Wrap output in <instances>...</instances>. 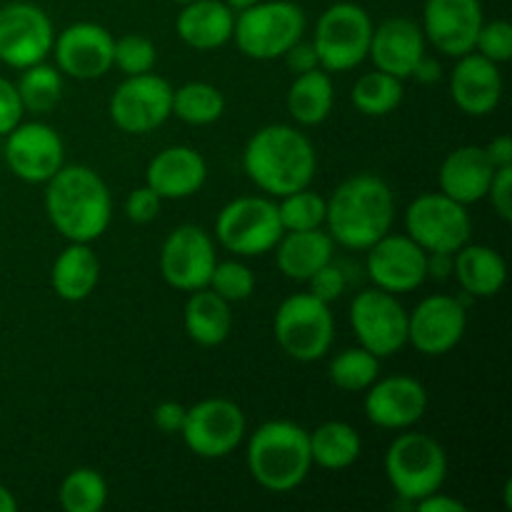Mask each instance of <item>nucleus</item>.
Here are the masks:
<instances>
[{"label": "nucleus", "mask_w": 512, "mask_h": 512, "mask_svg": "<svg viewBox=\"0 0 512 512\" xmlns=\"http://www.w3.org/2000/svg\"><path fill=\"white\" fill-rule=\"evenodd\" d=\"M55 28L40 5L8 3L0 8V60L15 70L43 63L53 53Z\"/></svg>", "instance_id": "obj_14"}, {"label": "nucleus", "mask_w": 512, "mask_h": 512, "mask_svg": "<svg viewBox=\"0 0 512 512\" xmlns=\"http://www.w3.org/2000/svg\"><path fill=\"white\" fill-rule=\"evenodd\" d=\"M185 413H188L185 405L175 403V400H165V403H160L158 408L153 410L155 428L165 435H180V430H183L185 425Z\"/></svg>", "instance_id": "obj_46"}, {"label": "nucleus", "mask_w": 512, "mask_h": 512, "mask_svg": "<svg viewBox=\"0 0 512 512\" xmlns=\"http://www.w3.org/2000/svg\"><path fill=\"white\" fill-rule=\"evenodd\" d=\"M485 23L480 0H425L423 35L425 43L448 58L473 53L480 25Z\"/></svg>", "instance_id": "obj_18"}, {"label": "nucleus", "mask_w": 512, "mask_h": 512, "mask_svg": "<svg viewBox=\"0 0 512 512\" xmlns=\"http://www.w3.org/2000/svg\"><path fill=\"white\" fill-rule=\"evenodd\" d=\"M100 283V260L90 243H68L50 270L53 293L65 303H83Z\"/></svg>", "instance_id": "obj_29"}, {"label": "nucleus", "mask_w": 512, "mask_h": 512, "mask_svg": "<svg viewBox=\"0 0 512 512\" xmlns=\"http://www.w3.org/2000/svg\"><path fill=\"white\" fill-rule=\"evenodd\" d=\"M283 235L278 203L270 195H243L223 205L215 220V238L228 253L260 258L278 245Z\"/></svg>", "instance_id": "obj_7"}, {"label": "nucleus", "mask_w": 512, "mask_h": 512, "mask_svg": "<svg viewBox=\"0 0 512 512\" xmlns=\"http://www.w3.org/2000/svg\"><path fill=\"white\" fill-rule=\"evenodd\" d=\"M243 170L255 188L270 198H283L310 188L318 155L308 135L293 125L273 123L250 135L243 150Z\"/></svg>", "instance_id": "obj_1"}, {"label": "nucleus", "mask_w": 512, "mask_h": 512, "mask_svg": "<svg viewBox=\"0 0 512 512\" xmlns=\"http://www.w3.org/2000/svg\"><path fill=\"white\" fill-rule=\"evenodd\" d=\"M453 273L468 298H495L508 280V265L495 248L465 243L453 253Z\"/></svg>", "instance_id": "obj_28"}, {"label": "nucleus", "mask_w": 512, "mask_h": 512, "mask_svg": "<svg viewBox=\"0 0 512 512\" xmlns=\"http://www.w3.org/2000/svg\"><path fill=\"white\" fill-rule=\"evenodd\" d=\"M335 103V88L333 78H330L328 70L315 68L308 73L295 75L293 85L288 88V113L293 115V120L305 128H313L328 120V115L333 113Z\"/></svg>", "instance_id": "obj_31"}, {"label": "nucleus", "mask_w": 512, "mask_h": 512, "mask_svg": "<svg viewBox=\"0 0 512 512\" xmlns=\"http://www.w3.org/2000/svg\"><path fill=\"white\" fill-rule=\"evenodd\" d=\"M275 263L278 270L290 280L308 283L313 273L333 260V238L328 230H288L280 235L275 245Z\"/></svg>", "instance_id": "obj_27"}, {"label": "nucleus", "mask_w": 512, "mask_h": 512, "mask_svg": "<svg viewBox=\"0 0 512 512\" xmlns=\"http://www.w3.org/2000/svg\"><path fill=\"white\" fill-rule=\"evenodd\" d=\"M255 3H258V0H225V5H228V8H233L235 13H240V10L250 8V5H255Z\"/></svg>", "instance_id": "obj_52"}, {"label": "nucleus", "mask_w": 512, "mask_h": 512, "mask_svg": "<svg viewBox=\"0 0 512 512\" xmlns=\"http://www.w3.org/2000/svg\"><path fill=\"white\" fill-rule=\"evenodd\" d=\"M45 213L68 243H95L113 220V198L93 168L63 165L45 183Z\"/></svg>", "instance_id": "obj_3"}, {"label": "nucleus", "mask_w": 512, "mask_h": 512, "mask_svg": "<svg viewBox=\"0 0 512 512\" xmlns=\"http://www.w3.org/2000/svg\"><path fill=\"white\" fill-rule=\"evenodd\" d=\"M23 113V100H20L15 83L0 78V138H5L23 120Z\"/></svg>", "instance_id": "obj_45"}, {"label": "nucleus", "mask_w": 512, "mask_h": 512, "mask_svg": "<svg viewBox=\"0 0 512 512\" xmlns=\"http://www.w3.org/2000/svg\"><path fill=\"white\" fill-rule=\"evenodd\" d=\"M385 478L398 498L413 508L420 498L443 488L448 478L445 448L428 433H403L385 453Z\"/></svg>", "instance_id": "obj_6"}, {"label": "nucleus", "mask_w": 512, "mask_h": 512, "mask_svg": "<svg viewBox=\"0 0 512 512\" xmlns=\"http://www.w3.org/2000/svg\"><path fill=\"white\" fill-rule=\"evenodd\" d=\"M373 20L358 3H333L315 23L313 45L320 68L328 73L353 70L368 58Z\"/></svg>", "instance_id": "obj_9"}, {"label": "nucleus", "mask_w": 512, "mask_h": 512, "mask_svg": "<svg viewBox=\"0 0 512 512\" xmlns=\"http://www.w3.org/2000/svg\"><path fill=\"white\" fill-rule=\"evenodd\" d=\"M485 198L490 200L495 213L500 215V220L510 223L512 220V165L505 168H495L493 180H490V188Z\"/></svg>", "instance_id": "obj_44"}, {"label": "nucleus", "mask_w": 512, "mask_h": 512, "mask_svg": "<svg viewBox=\"0 0 512 512\" xmlns=\"http://www.w3.org/2000/svg\"><path fill=\"white\" fill-rule=\"evenodd\" d=\"M15 88L28 113H50L63 98V73L53 65H45L43 60V63L23 68Z\"/></svg>", "instance_id": "obj_36"}, {"label": "nucleus", "mask_w": 512, "mask_h": 512, "mask_svg": "<svg viewBox=\"0 0 512 512\" xmlns=\"http://www.w3.org/2000/svg\"><path fill=\"white\" fill-rule=\"evenodd\" d=\"M173 115V85L153 70L128 75L110 98V118L123 133L145 135Z\"/></svg>", "instance_id": "obj_13"}, {"label": "nucleus", "mask_w": 512, "mask_h": 512, "mask_svg": "<svg viewBox=\"0 0 512 512\" xmlns=\"http://www.w3.org/2000/svg\"><path fill=\"white\" fill-rule=\"evenodd\" d=\"M280 225L283 233L288 230H315L325 225V198L315 190L303 188L283 195L278 203Z\"/></svg>", "instance_id": "obj_38"}, {"label": "nucleus", "mask_w": 512, "mask_h": 512, "mask_svg": "<svg viewBox=\"0 0 512 512\" xmlns=\"http://www.w3.org/2000/svg\"><path fill=\"white\" fill-rule=\"evenodd\" d=\"M215 263L213 238L200 225H180L160 248V275L170 288L183 293L208 288Z\"/></svg>", "instance_id": "obj_15"}, {"label": "nucleus", "mask_w": 512, "mask_h": 512, "mask_svg": "<svg viewBox=\"0 0 512 512\" xmlns=\"http://www.w3.org/2000/svg\"><path fill=\"white\" fill-rule=\"evenodd\" d=\"M468 310L453 295H428L408 313V343L428 358L450 353L463 340Z\"/></svg>", "instance_id": "obj_17"}, {"label": "nucleus", "mask_w": 512, "mask_h": 512, "mask_svg": "<svg viewBox=\"0 0 512 512\" xmlns=\"http://www.w3.org/2000/svg\"><path fill=\"white\" fill-rule=\"evenodd\" d=\"M283 60H285V63H288V68L293 70L295 75L308 73V70L320 68L318 53H315V45L313 43H305L303 38H300L298 43H295L293 48H290L288 53L283 55Z\"/></svg>", "instance_id": "obj_47"}, {"label": "nucleus", "mask_w": 512, "mask_h": 512, "mask_svg": "<svg viewBox=\"0 0 512 512\" xmlns=\"http://www.w3.org/2000/svg\"><path fill=\"white\" fill-rule=\"evenodd\" d=\"M245 413L228 398H205L188 408L180 430L185 448L203 460L228 458L245 438Z\"/></svg>", "instance_id": "obj_11"}, {"label": "nucleus", "mask_w": 512, "mask_h": 512, "mask_svg": "<svg viewBox=\"0 0 512 512\" xmlns=\"http://www.w3.org/2000/svg\"><path fill=\"white\" fill-rule=\"evenodd\" d=\"M328 378L335 388L345 393H365L380 378V358L365 350L363 345L345 348L330 360Z\"/></svg>", "instance_id": "obj_35"}, {"label": "nucleus", "mask_w": 512, "mask_h": 512, "mask_svg": "<svg viewBox=\"0 0 512 512\" xmlns=\"http://www.w3.org/2000/svg\"><path fill=\"white\" fill-rule=\"evenodd\" d=\"M368 275L385 293H410L428 280V253L410 235L388 233L368 248Z\"/></svg>", "instance_id": "obj_19"}, {"label": "nucleus", "mask_w": 512, "mask_h": 512, "mask_svg": "<svg viewBox=\"0 0 512 512\" xmlns=\"http://www.w3.org/2000/svg\"><path fill=\"white\" fill-rule=\"evenodd\" d=\"M60 508L65 512H100L108 503V483L93 468H75L60 483Z\"/></svg>", "instance_id": "obj_37"}, {"label": "nucleus", "mask_w": 512, "mask_h": 512, "mask_svg": "<svg viewBox=\"0 0 512 512\" xmlns=\"http://www.w3.org/2000/svg\"><path fill=\"white\" fill-rule=\"evenodd\" d=\"M225 95L213 83L193 80L173 90V115L188 125H213L223 118Z\"/></svg>", "instance_id": "obj_33"}, {"label": "nucleus", "mask_w": 512, "mask_h": 512, "mask_svg": "<svg viewBox=\"0 0 512 512\" xmlns=\"http://www.w3.org/2000/svg\"><path fill=\"white\" fill-rule=\"evenodd\" d=\"M273 333L288 358L298 363H315L328 355L335 338L330 305L310 293L290 295L275 313Z\"/></svg>", "instance_id": "obj_8"}, {"label": "nucleus", "mask_w": 512, "mask_h": 512, "mask_svg": "<svg viewBox=\"0 0 512 512\" xmlns=\"http://www.w3.org/2000/svg\"><path fill=\"white\" fill-rule=\"evenodd\" d=\"M363 453V440L353 425L343 420H328L310 433V455L313 465L323 470H345L358 463Z\"/></svg>", "instance_id": "obj_32"}, {"label": "nucleus", "mask_w": 512, "mask_h": 512, "mask_svg": "<svg viewBox=\"0 0 512 512\" xmlns=\"http://www.w3.org/2000/svg\"><path fill=\"white\" fill-rule=\"evenodd\" d=\"M183 325L188 338L200 348H218L233 330V313L228 300L210 288L193 290L183 308Z\"/></svg>", "instance_id": "obj_30"}, {"label": "nucleus", "mask_w": 512, "mask_h": 512, "mask_svg": "<svg viewBox=\"0 0 512 512\" xmlns=\"http://www.w3.org/2000/svg\"><path fill=\"white\" fill-rule=\"evenodd\" d=\"M473 220L468 205L443 193H423L405 210V235L415 240L425 253H448L470 243Z\"/></svg>", "instance_id": "obj_10"}, {"label": "nucleus", "mask_w": 512, "mask_h": 512, "mask_svg": "<svg viewBox=\"0 0 512 512\" xmlns=\"http://www.w3.org/2000/svg\"><path fill=\"white\" fill-rule=\"evenodd\" d=\"M393 223V190L380 175H353L325 200V228L333 243L343 248L368 250L393 230Z\"/></svg>", "instance_id": "obj_2"}, {"label": "nucleus", "mask_w": 512, "mask_h": 512, "mask_svg": "<svg viewBox=\"0 0 512 512\" xmlns=\"http://www.w3.org/2000/svg\"><path fill=\"white\" fill-rule=\"evenodd\" d=\"M413 508H418L420 512H465L468 510V505L460 503V500L453 498V495H445L440 493V490H435V493L420 498Z\"/></svg>", "instance_id": "obj_48"}, {"label": "nucleus", "mask_w": 512, "mask_h": 512, "mask_svg": "<svg viewBox=\"0 0 512 512\" xmlns=\"http://www.w3.org/2000/svg\"><path fill=\"white\" fill-rule=\"evenodd\" d=\"M245 460L260 488L290 493L305 483L313 468L310 433L293 420H268L250 435Z\"/></svg>", "instance_id": "obj_4"}, {"label": "nucleus", "mask_w": 512, "mask_h": 512, "mask_svg": "<svg viewBox=\"0 0 512 512\" xmlns=\"http://www.w3.org/2000/svg\"><path fill=\"white\" fill-rule=\"evenodd\" d=\"M350 325L358 343L378 358H390L408 345V310L393 293L380 288L355 295Z\"/></svg>", "instance_id": "obj_12"}, {"label": "nucleus", "mask_w": 512, "mask_h": 512, "mask_svg": "<svg viewBox=\"0 0 512 512\" xmlns=\"http://www.w3.org/2000/svg\"><path fill=\"white\" fill-rule=\"evenodd\" d=\"M475 53L485 55L493 63H508L512 58V25L508 20H490L480 25L475 38Z\"/></svg>", "instance_id": "obj_41"}, {"label": "nucleus", "mask_w": 512, "mask_h": 512, "mask_svg": "<svg viewBox=\"0 0 512 512\" xmlns=\"http://www.w3.org/2000/svg\"><path fill=\"white\" fill-rule=\"evenodd\" d=\"M115 38L98 23H73L55 33V68L73 80H98L113 68Z\"/></svg>", "instance_id": "obj_20"}, {"label": "nucleus", "mask_w": 512, "mask_h": 512, "mask_svg": "<svg viewBox=\"0 0 512 512\" xmlns=\"http://www.w3.org/2000/svg\"><path fill=\"white\" fill-rule=\"evenodd\" d=\"M450 95L463 113L475 118L490 115L503 98V75L498 63L475 50L458 58V65L450 75Z\"/></svg>", "instance_id": "obj_23"}, {"label": "nucleus", "mask_w": 512, "mask_h": 512, "mask_svg": "<svg viewBox=\"0 0 512 512\" xmlns=\"http://www.w3.org/2000/svg\"><path fill=\"white\" fill-rule=\"evenodd\" d=\"M235 10L225 0H190L175 18L178 38L193 50H218L233 40Z\"/></svg>", "instance_id": "obj_26"}, {"label": "nucleus", "mask_w": 512, "mask_h": 512, "mask_svg": "<svg viewBox=\"0 0 512 512\" xmlns=\"http://www.w3.org/2000/svg\"><path fill=\"white\" fill-rule=\"evenodd\" d=\"M365 418L383 430H408L428 410V390L410 375L375 380L365 390Z\"/></svg>", "instance_id": "obj_21"}, {"label": "nucleus", "mask_w": 512, "mask_h": 512, "mask_svg": "<svg viewBox=\"0 0 512 512\" xmlns=\"http://www.w3.org/2000/svg\"><path fill=\"white\" fill-rule=\"evenodd\" d=\"M308 285L310 295H315L318 300H323V303H333V300H338L340 295H343L345 290V275L343 270L338 268V265L330 260L328 265H323V268L318 270V273H313L308 278Z\"/></svg>", "instance_id": "obj_42"}, {"label": "nucleus", "mask_w": 512, "mask_h": 512, "mask_svg": "<svg viewBox=\"0 0 512 512\" xmlns=\"http://www.w3.org/2000/svg\"><path fill=\"white\" fill-rule=\"evenodd\" d=\"M5 163L15 178L33 185H45L65 165V145L58 130L48 123L20 120L5 135Z\"/></svg>", "instance_id": "obj_16"}, {"label": "nucleus", "mask_w": 512, "mask_h": 512, "mask_svg": "<svg viewBox=\"0 0 512 512\" xmlns=\"http://www.w3.org/2000/svg\"><path fill=\"white\" fill-rule=\"evenodd\" d=\"M208 288L213 293H218L223 300H228L230 305L243 303V300H248L253 295L255 275L240 260H223V263L218 260L213 268V275H210Z\"/></svg>", "instance_id": "obj_40"}, {"label": "nucleus", "mask_w": 512, "mask_h": 512, "mask_svg": "<svg viewBox=\"0 0 512 512\" xmlns=\"http://www.w3.org/2000/svg\"><path fill=\"white\" fill-rule=\"evenodd\" d=\"M18 510V500L10 493L5 485H0V512H15Z\"/></svg>", "instance_id": "obj_51"}, {"label": "nucleus", "mask_w": 512, "mask_h": 512, "mask_svg": "<svg viewBox=\"0 0 512 512\" xmlns=\"http://www.w3.org/2000/svg\"><path fill=\"white\" fill-rule=\"evenodd\" d=\"M425 55V35L415 20L410 18H390L373 28L370 38L368 58H373V65L383 73L395 75L405 80L413 78L415 65Z\"/></svg>", "instance_id": "obj_24"}, {"label": "nucleus", "mask_w": 512, "mask_h": 512, "mask_svg": "<svg viewBox=\"0 0 512 512\" xmlns=\"http://www.w3.org/2000/svg\"><path fill=\"white\" fill-rule=\"evenodd\" d=\"M413 78L420 80V83H435V80H440V63L438 60L428 58V55H423L420 63L415 65Z\"/></svg>", "instance_id": "obj_50"}, {"label": "nucleus", "mask_w": 512, "mask_h": 512, "mask_svg": "<svg viewBox=\"0 0 512 512\" xmlns=\"http://www.w3.org/2000/svg\"><path fill=\"white\" fill-rule=\"evenodd\" d=\"M160 205H163V198L153 188L143 185V188H135L125 198V215H128V220H133L138 225L153 223L160 213Z\"/></svg>", "instance_id": "obj_43"}, {"label": "nucleus", "mask_w": 512, "mask_h": 512, "mask_svg": "<svg viewBox=\"0 0 512 512\" xmlns=\"http://www.w3.org/2000/svg\"><path fill=\"white\" fill-rule=\"evenodd\" d=\"M208 180V163L203 155L188 145L163 148L145 170V185L163 200H185L200 193Z\"/></svg>", "instance_id": "obj_22"}, {"label": "nucleus", "mask_w": 512, "mask_h": 512, "mask_svg": "<svg viewBox=\"0 0 512 512\" xmlns=\"http://www.w3.org/2000/svg\"><path fill=\"white\" fill-rule=\"evenodd\" d=\"M403 103V80L375 68L353 85V105L368 118H383Z\"/></svg>", "instance_id": "obj_34"}, {"label": "nucleus", "mask_w": 512, "mask_h": 512, "mask_svg": "<svg viewBox=\"0 0 512 512\" xmlns=\"http://www.w3.org/2000/svg\"><path fill=\"white\" fill-rule=\"evenodd\" d=\"M495 175V165L480 145H460L443 160L438 173L440 193L458 203H478L488 195L490 180Z\"/></svg>", "instance_id": "obj_25"}, {"label": "nucleus", "mask_w": 512, "mask_h": 512, "mask_svg": "<svg viewBox=\"0 0 512 512\" xmlns=\"http://www.w3.org/2000/svg\"><path fill=\"white\" fill-rule=\"evenodd\" d=\"M173 3H178V5H185V3H190V0H173Z\"/></svg>", "instance_id": "obj_54"}, {"label": "nucleus", "mask_w": 512, "mask_h": 512, "mask_svg": "<svg viewBox=\"0 0 512 512\" xmlns=\"http://www.w3.org/2000/svg\"><path fill=\"white\" fill-rule=\"evenodd\" d=\"M485 153H488L490 163H493L495 168L512 165V138L510 135H498V138H493L485 145Z\"/></svg>", "instance_id": "obj_49"}, {"label": "nucleus", "mask_w": 512, "mask_h": 512, "mask_svg": "<svg viewBox=\"0 0 512 512\" xmlns=\"http://www.w3.org/2000/svg\"><path fill=\"white\" fill-rule=\"evenodd\" d=\"M305 13L293 0H258L235 13L233 40L253 60L283 58L305 33Z\"/></svg>", "instance_id": "obj_5"}, {"label": "nucleus", "mask_w": 512, "mask_h": 512, "mask_svg": "<svg viewBox=\"0 0 512 512\" xmlns=\"http://www.w3.org/2000/svg\"><path fill=\"white\" fill-rule=\"evenodd\" d=\"M158 63V48L150 38L140 33H128L123 38H115L113 50V65L120 73L128 75H143L150 73Z\"/></svg>", "instance_id": "obj_39"}, {"label": "nucleus", "mask_w": 512, "mask_h": 512, "mask_svg": "<svg viewBox=\"0 0 512 512\" xmlns=\"http://www.w3.org/2000/svg\"><path fill=\"white\" fill-rule=\"evenodd\" d=\"M512 483L508 480V483H505V508H512Z\"/></svg>", "instance_id": "obj_53"}]
</instances>
